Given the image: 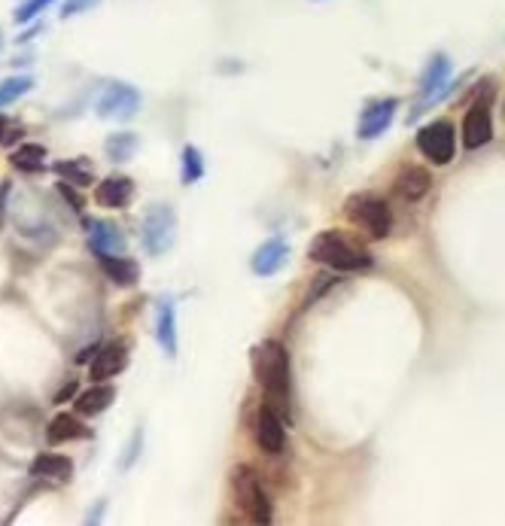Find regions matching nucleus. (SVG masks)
Returning <instances> with one entry per match:
<instances>
[{"label":"nucleus","mask_w":505,"mask_h":526,"mask_svg":"<svg viewBox=\"0 0 505 526\" xmlns=\"http://www.w3.org/2000/svg\"><path fill=\"white\" fill-rule=\"evenodd\" d=\"M174 238H177L174 207L171 204H153L147 210V216H143V225H140L143 250H147L150 256H165L174 247Z\"/></svg>","instance_id":"4"},{"label":"nucleus","mask_w":505,"mask_h":526,"mask_svg":"<svg viewBox=\"0 0 505 526\" xmlns=\"http://www.w3.org/2000/svg\"><path fill=\"white\" fill-rule=\"evenodd\" d=\"M201 177H204V159H201V153H198L195 146H186L183 149V183L192 186Z\"/></svg>","instance_id":"26"},{"label":"nucleus","mask_w":505,"mask_h":526,"mask_svg":"<svg viewBox=\"0 0 505 526\" xmlns=\"http://www.w3.org/2000/svg\"><path fill=\"white\" fill-rule=\"evenodd\" d=\"M134 198V183L128 177H107L95 186V204L104 210H125Z\"/></svg>","instance_id":"13"},{"label":"nucleus","mask_w":505,"mask_h":526,"mask_svg":"<svg viewBox=\"0 0 505 526\" xmlns=\"http://www.w3.org/2000/svg\"><path fill=\"white\" fill-rule=\"evenodd\" d=\"M10 195V183H0V222H4V198Z\"/></svg>","instance_id":"31"},{"label":"nucleus","mask_w":505,"mask_h":526,"mask_svg":"<svg viewBox=\"0 0 505 526\" xmlns=\"http://www.w3.org/2000/svg\"><path fill=\"white\" fill-rule=\"evenodd\" d=\"M10 165L19 174H40L46 168V146H40V143H19L10 153Z\"/></svg>","instance_id":"21"},{"label":"nucleus","mask_w":505,"mask_h":526,"mask_svg":"<svg viewBox=\"0 0 505 526\" xmlns=\"http://www.w3.org/2000/svg\"><path fill=\"white\" fill-rule=\"evenodd\" d=\"M101 4V0H64V7H61V19H74L80 13H89Z\"/></svg>","instance_id":"28"},{"label":"nucleus","mask_w":505,"mask_h":526,"mask_svg":"<svg viewBox=\"0 0 505 526\" xmlns=\"http://www.w3.org/2000/svg\"><path fill=\"white\" fill-rule=\"evenodd\" d=\"M28 475L37 481H46V484H67L70 478H74V463H70V457H61V454H37L28 466Z\"/></svg>","instance_id":"11"},{"label":"nucleus","mask_w":505,"mask_h":526,"mask_svg":"<svg viewBox=\"0 0 505 526\" xmlns=\"http://www.w3.org/2000/svg\"><path fill=\"white\" fill-rule=\"evenodd\" d=\"M311 262H320L332 271H369L372 268V253L350 238L347 232H320L308 250Z\"/></svg>","instance_id":"2"},{"label":"nucleus","mask_w":505,"mask_h":526,"mask_svg":"<svg viewBox=\"0 0 505 526\" xmlns=\"http://www.w3.org/2000/svg\"><path fill=\"white\" fill-rule=\"evenodd\" d=\"M286 259H290V247H286V241L283 238H271L253 253V265L250 268L259 277H271V274H277L286 265Z\"/></svg>","instance_id":"15"},{"label":"nucleus","mask_w":505,"mask_h":526,"mask_svg":"<svg viewBox=\"0 0 505 526\" xmlns=\"http://www.w3.org/2000/svg\"><path fill=\"white\" fill-rule=\"evenodd\" d=\"M74 393H77V384L70 381V384H64V387L55 393V399H52V402H55V405H61V402H67V399H74Z\"/></svg>","instance_id":"30"},{"label":"nucleus","mask_w":505,"mask_h":526,"mask_svg":"<svg viewBox=\"0 0 505 526\" xmlns=\"http://www.w3.org/2000/svg\"><path fill=\"white\" fill-rule=\"evenodd\" d=\"M417 149L432 165H448L457 153V134L451 122H432L417 131Z\"/></svg>","instance_id":"6"},{"label":"nucleus","mask_w":505,"mask_h":526,"mask_svg":"<svg viewBox=\"0 0 505 526\" xmlns=\"http://www.w3.org/2000/svg\"><path fill=\"white\" fill-rule=\"evenodd\" d=\"M89 229V247L95 256L101 253H125V235L116 222L110 219H86Z\"/></svg>","instance_id":"10"},{"label":"nucleus","mask_w":505,"mask_h":526,"mask_svg":"<svg viewBox=\"0 0 505 526\" xmlns=\"http://www.w3.org/2000/svg\"><path fill=\"white\" fill-rule=\"evenodd\" d=\"M344 213H347V219L353 225H359V229H363L375 241L387 238L390 229H393V213H390L387 201L375 198V195H353V198H347Z\"/></svg>","instance_id":"3"},{"label":"nucleus","mask_w":505,"mask_h":526,"mask_svg":"<svg viewBox=\"0 0 505 526\" xmlns=\"http://www.w3.org/2000/svg\"><path fill=\"white\" fill-rule=\"evenodd\" d=\"M98 262H101V271L122 289H128L140 280V265L134 259H128L125 253H101Z\"/></svg>","instance_id":"17"},{"label":"nucleus","mask_w":505,"mask_h":526,"mask_svg":"<svg viewBox=\"0 0 505 526\" xmlns=\"http://www.w3.org/2000/svg\"><path fill=\"white\" fill-rule=\"evenodd\" d=\"M256 441L265 454H280L283 450V441H286V432H283V423H280V414L271 411L268 405H262L259 417H256Z\"/></svg>","instance_id":"14"},{"label":"nucleus","mask_w":505,"mask_h":526,"mask_svg":"<svg viewBox=\"0 0 505 526\" xmlns=\"http://www.w3.org/2000/svg\"><path fill=\"white\" fill-rule=\"evenodd\" d=\"M55 174L67 183L74 186H89L95 180V171H92V162L89 159H70V162H58L55 165Z\"/></svg>","instance_id":"24"},{"label":"nucleus","mask_w":505,"mask_h":526,"mask_svg":"<svg viewBox=\"0 0 505 526\" xmlns=\"http://www.w3.org/2000/svg\"><path fill=\"white\" fill-rule=\"evenodd\" d=\"M134 153H137V134L122 131V134L107 137V156H110L113 162H128Z\"/></svg>","instance_id":"25"},{"label":"nucleus","mask_w":505,"mask_h":526,"mask_svg":"<svg viewBox=\"0 0 505 526\" xmlns=\"http://www.w3.org/2000/svg\"><path fill=\"white\" fill-rule=\"evenodd\" d=\"M232 487H235V496L241 502V508L250 514L253 523H271V505H268V496L259 484V475L247 466L235 469L232 472Z\"/></svg>","instance_id":"5"},{"label":"nucleus","mask_w":505,"mask_h":526,"mask_svg":"<svg viewBox=\"0 0 505 526\" xmlns=\"http://www.w3.org/2000/svg\"><path fill=\"white\" fill-rule=\"evenodd\" d=\"M253 374L262 384L265 405L277 414H290V353L280 341H262L253 347Z\"/></svg>","instance_id":"1"},{"label":"nucleus","mask_w":505,"mask_h":526,"mask_svg":"<svg viewBox=\"0 0 505 526\" xmlns=\"http://www.w3.org/2000/svg\"><path fill=\"white\" fill-rule=\"evenodd\" d=\"M49 4H55V0H25V4L16 10V22L25 25V22H31V19H37Z\"/></svg>","instance_id":"27"},{"label":"nucleus","mask_w":505,"mask_h":526,"mask_svg":"<svg viewBox=\"0 0 505 526\" xmlns=\"http://www.w3.org/2000/svg\"><path fill=\"white\" fill-rule=\"evenodd\" d=\"M22 134H25V128H22L19 122H13V119H7V116H0V143H16Z\"/></svg>","instance_id":"29"},{"label":"nucleus","mask_w":505,"mask_h":526,"mask_svg":"<svg viewBox=\"0 0 505 526\" xmlns=\"http://www.w3.org/2000/svg\"><path fill=\"white\" fill-rule=\"evenodd\" d=\"M396 101L393 98H384V101H375V104H369L366 110H363V116H359V137L363 140H372V137H381L387 128H390V122H393V116H396Z\"/></svg>","instance_id":"12"},{"label":"nucleus","mask_w":505,"mask_h":526,"mask_svg":"<svg viewBox=\"0 0 505 526\" xmlns=\"http://www.w3.org/2000/svg\"><path fill=\"white\" fill-rule=\"evenodd\" d=\"M140 110V92L128 83H107L98 104H95V113L98 119H116V122H125L131 119L134 113Z\"/></svg>","instance_id":"7"},{"label":"nucleus","mask_w":505,"mask_h":526,"mask_svg":"<svg viewBox=\"0 0 505 526\" xmlns=\"http://www.w3.org/2000/svg\"><path fill=\"white\" fill-rule=\"evenodd\" d=\"M0 52H4V31H0Z\"/></svg>","instance_id":"32"},{"label":"nucleus","mask_w":505,"mask_h":526,"mask_svg":"<svg viewBox=\"0 0 505 526\" xmlns=\"http://www.w3.org/2000/svg\"><path fill=\"white\" fill-rule=\"evenodd\" d=\"M493 140V119H490V95L478 104H472V110L466 113L463 122V143L466 149H478L487 146Z\"/></svg>","instance_id":"8"},{"label":"nucleus","mask_w":505,"mask_h":526,"mask_svg":"<svg viewBox=\"0 0 505 526\" xmlns=\"http://www.w3.org/2000/svg\"><path fill=\"white\" fill-rule=\"evenodd\" d=\"M156 338H159L162 350L174 359L177 356V308H174V298H165V302L159 305Z\"/></svg>","instance_id":"19"},{"label":"nucleus","mask_w":505,"mask_h":526,"mask_svg":"<svg viewBox=\"0 0 505 526\" xmlns=\"http://www.w3.org/2000/svg\"><path fill=\"white\" fill-rule=\"evenodd\" d=\"M113 402H116V387L95 381V387H89L86 393H80V396L74 399V408H77L80 417H98V414H104Z\"/></svg>","instance_id":"18"},{"label":"nucleus","mask_w":505,"mask_h":526,"mask_svg":"<svg viewBox=\"0 0 505 526\" xmlns=\"http://www.w3.org/2000/svg\"><path fill=\"white\" fill-rule=\"evenodd\" d=\"M451 77V61L445 55H432L423 77H420V86H417V95L420 98H429L432 92H439L445 86V80Z\"/></svg>","instance_id":"22"},{"label":"nucleus","mask_w":505,"mask_h":526,"mask_svg":"<svg viewBox=\"0 0 505 526\" xmlns=\"http://www.w3.org/2000/svg\"><path fill=\"white\" fill-rule=\"evenodd\" d=\"M34 86H37V80L31 77V73H16V77L0 80V107L16 104V101L25 98Z\"/></svg>","instance_id":"23"},{"label":"nucleus","mask_w":505,"mask_h":526,"mask_svg":"<svg viewBox=\"0 0 505 526\" xmlns=\"http://www.w3.org/2000/svg\"><path fill=\"white\" fill-rule=\"evenodd\" d=\"M429 189H432V177H429L426 168L411 165V168H405V171L396 177V192H399L405 201H420L423 195H429Z\"/></svg>","instance_id":"20"},{"label":"nucleus","mask_w":505,"mask_h":526,"mask_svg":"<svg viewBox=\"0 0 505 526\" xmlns=\"http://www.w3.org/2000/svg\"><path fill=\"white\" fill-rule=\"evenodd\" d=\"M92 429L77 417V414H58L46 426V441L49 444H67V441H83L89 438Z\"/></svg>","instance_id":"16"},{"label":"nucleus","mask_w":505,"mask_h":526,"mask_svg":"<svg viewBox=\"0 0 505 526\" xmlns=\"http://www.w3.org/2000/svg\"><path fill=\"white\" fill-rule=\"evenodd\" d=\"M128 368V347L113 341L107 347H101L92 356V368H89V378L92 381H113L116 374H122Z\"/></svg>","instance_id":"9"}]
</instances>
